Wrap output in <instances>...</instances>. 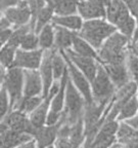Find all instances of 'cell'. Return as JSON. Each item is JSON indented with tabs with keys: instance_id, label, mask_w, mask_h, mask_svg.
Wrapping results in <instances>:
<instances>
[{
	"instance_id": "cell-19",
	"label": "cell",
	"mask_w": 138,
	"mask_h": 148,
	"mask_svg": "<svg viewBox=\"0 0 138 148\" xmlns=\"http://www.w3.org/2000/svg\"><path fill=\"white\" fill-rule=\"evenodd\" d=\"M71 49L74 53H78L80 56H84V57H88V58H93L96 59L98 61V55H97V51L92 47L85 39H83L82 37L79 36L78 33H75L73 38V44H72Z\"/></svg>"
},
{
	"instance_id": "cell-37",
	"label": "cell",
	"mask_w": 138,
	"mask_h": 148,
	"mask_svg": "<svg viewBox=\"0 0 138 148\" xmlns=\"http://www.w3.org/2000/svg\"><path fill=\"white\" fill-rule=\"evenodd\" d=\"M22 1H24V0H0V10L3 12L5 9L16 6V4H18Z\"/></svg>"
},
{
	"instance_id": "cell-27",
	"label": "cell",
	"mask_w": 138,
	"mask_h": 148,
	"mask_svg": "<svg viewBox=\"0 0 138 148\" xmlns=\"http://www.w3.org/2000/svg\"><path fill=\"white\" fill-rule=\"evenodd\" d=\"M43 99L44 98L42 96H36V97H30V98L23 97V99L21 100L18 106L16 107V109L21 110L22 112L26 113L27 115H30L33 111L41 104Z\"/></svg>"
},
{
	"instance_id": "cell-43",
	"label": "cell",
	"mask_w": 138,
	"mask_h": 148,
	"mask_svg": "<svg viewBox=\"0 0 138 148\" xmlns=\"http://www.w3.org/2000/svg\"><path fill=\"white\" fill-rule=\"evenodd\" d=\"M123 1H124V2L126 3L127 5H128V7H130V6H131L132 3H133L134 0H123Z\"/></svg>"
},
{
	"instance_id": "cell-38",
	"label": "cell",
	"mask_w": 138,
	"mask_h": 148,
	"mask_svg": "<svg viewBox=\"0 0 138 148\" xmlns=\"http://www.w3.org/2000/svg\"><path fill=\"white\" fill-rule=\"evenodd\" d=\"M125 123H128L130 127H133V129H135L136 131H137L138 130V115H135V116H133V117L125 120Z\"/></svg>"
},
{
	"instance_id": "cell-7",
	"label": "cell",
	"mask_w": 138,
	"mask_h": 148,
	"mask_svg": "<svg viewBox=\"0 0 138 148\" xmlns=\"http://www.w3.org/2000/svg\"><path fill=\"white\" fill-rule=\"evenodd\" d=\"M44 51L41 49L35 51H24L18 49L12 67L21 68L23 70H38L43 60Z\"/></svg>"
},
{
	"instance_id": "cell-14",
	"label": "cell",
	"mask_w": 138,
	"mask_h": 148,
	"mask_svg": "<svg viewBox=\"0 0 138 148\" xmlns=\"http://www.w3.org/2000/svg\"><path fill=\"white\" fill-rule=\"evenodd\" d=\"M52 49L49 51H44L43 60L39 67V72L41 75L42 82H43V98L48 96V92L50 88L54 82V77H53L52 65H51V58H52Z\"/></svg>"
},
{
	"instance_id": "cell-35",
	"label": "cell",
	"mask_w": 138,
	"mask_h": 148,
	"mask_svg": "<svg viewBox=\"0 0 138 148\" xmlns=\"http://www.w3.org/2000/svg\"><path fill=\"white\" fill-rule=\"evenodd\" d=\"M62 121V112H57V111L49 110L47 117H46V125H60Z\"/></svg>"
},
{
	"instance_id": "cell-20",
	"label": "cell",
	"mask_w": 138,
	"mask_h": 148,
	"mask_svg": "<svg viewBox=\"0 0 138 148\" xmlns=\"http://www.w3.org/2000/svg\"><path fill=\"white\" fill-rule=\"evenodd\" d=\"M54 16L55 14L53 7L51 5L47 4L44 8H42L40 10L39 14H37L34 23L32 25H30L32 31L36 33V34H39V32L46 25H48V24H50L52 22V18Z\"/></svg>"
},
{
	"instance_id": "cell-23",
	"label": "cell",
	"mask_w": 138,
	"mask_h": 148,
	"mask_svg": "<svg viewBox=\"0 0 138 148\" xmlns=\"http://www.w3.org/2000/svg\"><path fill=\"white\" fill-rule=\"evenodd\" d=\"M39 38V49L43 51H49L54 49V26L52 23L46 25L38 34Z\"/></svg>"
},
{
	"instance_id": "cell-21",
	"label": "cell",
	"mask_w": 138,
	"mask_h": 148,
	"mask_svg": "<svg viewBox=\"0 0 138 148\" xmlns=\"http://www.w3.org/2000/svg\"><path fill=\"white\" fill-rule=\"evenodd\" d=\"M69 80V72L67 70L62 75V79L60 80V88L57 92L55 94L53 99L51 100L50 103V109L53 111H57V112H62L64 107V98H66V88H67V83Z\"/></svg>"
},
{
	"instance_id": "cell-15",
	"label": "cell",
	"mask_w": 138,
	"mask_h": 148,
	"mask_svg": "<svg viewBox=\"0 0 138 148\" xmlns=\"http://www.w3.org/2000/svg\"><path fill=\"white\" fill-rule=\"evenodd\" d=\"M60 125H43L37 129L33 138L35 139L37 148H47L54 145V142L57 138V130Z\"/></svg>"
},
{
	"instance_id": "cell-8",
	"label": "cell",
	"mask_w": 138,
	"mask_h": 148,
	"mask_svg": "<svg viewBox=\"0 0 138 148\" xmlns=\"http://www.w3.org/2000/svg\"><path fill=\"white\" fill-rule=\"evenodd\" d=\"M67 57L75 64L77 68L82 72L84 75L88 78V80L91 82L94 79L95 75L97 73V69L100 63L93 58H88L84 56H80L78 53H74L71 49L64 51Z\"/></svg>"
},
{
	"instance_id": "cell-6",
	"label": "cell",
	"mask_w": 138,
	"mask_h": 148,
	"mask_svg": "<svg viewBox=\"0 0 138 148\" xmlns=\"http://www.w3.org/2000/svg\"><path fill=\"white\" fill-rule=\"evenodd\" d=\"M64 56L66 63H67L68 72H69V78L73 82V84L76 86V88L81 92L86 104H92L93 103V98H92V92H91V83L88 80L87 77L75 66L73 62L67 57L64 51H60Z\"/></svg>"
},
{
	"instance_id": "cell-12",
	"label": "cell",
	"mask_w": 138,
	"mask_h": 148,
	"mask_svg": "<svg viewBox=\"0 0 138 148\" xmlns=\"http://www.w3.org/2000/svg\"><path fill=\"white\" fill-rule=\"evenodd\" d=\"M79 16L85 20H95V18H106V6L97 0H80L78 5Z\"/></svg>"
},
{
	"instance_id": "cell-33",
	"label": "cell",
	"mask_w": 138,
	"mask_h": 148,
	"mask_svg": "<svg viewBox=\"0 0 138 148\" xmlns=\"http://www.w3.org/2000/svg\"><path fill=\"white\" fill-rule=\"evenodd\" d=\"M126 65L131 78H133L135 81H137L138 80V57H136L135 55L130 53V51H129L128 56H127Z\"/></svg>"
},
{
	"instance_id": "cell-39",
	"label": "cell",
	"mask_w": 138,
	"mask_h": 148,
	"mask_svg": "<svg viewBox=\"0 0 138 148\" xmlns=\"http://www.w3.org/2000/svg\"><path fill=\"white\" fill-rule=\"evenodd\" d=\"M16 148H37V144H36V141H35V139H32L30 141L26 142V143L22 144V145L18 146Z\"/></svg>"
},
{
	"instance_id": "cell-29",
	"label": "cell",
	"mask_w": 138,
	"mask_h": 148,
	"mask_svg": "<svg viewBox=\"0 0 138 148\" xmlns=\"http://www.w3.org/2000/svg\"><path fill=\"white\" fill-rule=\"evenodd\" d=\"M31 31H32V29H31L30 24L22 26V27L14 28L12 33V35H10V37H9L7 43H8L9 45L14 46L16 49H20V44H21L22 39L24 38V36H25L27 33L31 32Z\"/></svg>"
},
{
	"instance_id": "cell-9",
	"label": "cell",
	"mask_w": 138,
	"mask_h": 148,
	"mask_svg": "<svg viewBox=\"0 0 138 148\" xmlns=\"http://www.w3.org/2000/svg\"><path fill=\"white\" fill-rule=\"evenodd\" d=\"M3 16L8 20L9 23L12 24V28L22 27V26L30 24L31 18H32L30 8L28 6L26 0L20 2L16 6L5 9L3 12Z\"/></svg>"
},
{
	"instance_id": "cell-31",
	"label": "cell",
	"mask_w": 138,
	"mask_h": 148,
	"mask_svg": "<svg viewBox=\"0 0 138 148\" xmlns=\"http://www.w3.org/2000/svg\"><path fill=\"white\" fill-rule=\"evenodd\" d=\"M117 30L120 33H122L129 39H132L134 35V32L136 30V20L133 16H130L126 21H124L122 24H120L117 27Z\"/></svg>"
},
{
	"instance_id": "cell-47",
	"label": "cell",
	"mask_w": 138,
	"mask_h": 148,
	"mask_svg": "<svg viewBox=\"0 0 138 148\" xmlns=\"http://www.w3.org/2000/svg\"><path fill=\"white\" fill-rule=\"evenodd\" d=\"M1 88H2V86H0V92H1Z\"/></svg>"
},
{
	"instance_id": "cell-17",
	"label": "cell",
	"mask_w": 138,
	"mask_h": 148,
	"mask_svg": "<svg viewBox=\"0 0 138 148\" xmlns=\"http://www.w3.org/2000/svg\"><path fill=\"white\" fill-rule=\"evenodd\" d=\"M54 26V49L57 51H66L72 47L73 38L76 32L66 29L60 26Z\"/></svg>"
},
{
	"instance_id": "cell-5",
	"label": "cell",
	"mask_w": 138,
	"mask_h": 148,
	"mask_svg": "<svg viewBox=\"0 0 138 148\" xmlns=\"http://www.w3.org/2000/svg\"><path fill=\"white\" fill-rule=\"evenodd\" d=\"M90 83L92 98L95 103H110L117 90L102 64H99L96 75Z\"/></svg>"
},
{
	"instance_id": "cell-45",
	"label": "cell",
	"mask_w": 138,
	"mask_h": 148,
	"mask_svg": "<svg viewBox=\"0 0 138 148\" xmlns=\"http://www.w3.org/2000/svg\"><path fill=\"white\" fill-rule=\"evenodd\" d=\"M47 148H55V147H54V145H51V146H49V147H47Z\"/></svg>"
},
{
	"instance_id": "cell-26",
	"label": "cell",
	"mask_w": 138,
	"mask_h": 148,
	"mask_svg": "<svg viewBox=\"0 0 138 148\" xmlns=\"http://www.w3.org/2000/svg\"><path fill=\"white\" fill-rule=\"evenodd\" d=\"M138 114V97L136 94L134 97L127 102L126 104L122 107L120 110V113L117 117L118 121H125L129 118L133 117V116Z\"/></svg>"
},
{
	"instance_id": "cell-41",
	"label": "cell",
	"mask_w": 138,
	"mask_h": 148,
	"mask_svg": "<svg viewBox=\"0 0 138 148\" xmlns=\"http://www.w3.org/2000/svg\"><path fill=\"white\" fill-rule=\"evenodd\" d=\"M121 148H138V141L131 142V143L128 144H122Z\"/></svg>"
},
{
	"instance_id": "cell-28",
	"label": "cell",
	"mask_w": 138,
	"mask_h": 148,
	"mask_svg": "<svg viewBox=\"0 0 138 148\" xmlns=\"http://www.w3.org/2000/svg\"><path fill=\"white\" fill-rule=\"evenodd\" d=\"M16 51H18L16 47L9 45L8 43L2 46V49H0V64L6 69H9L10 67H12Z\"/></svg>"
},
{
	"instance_id": "cell-11",
	"label": "cell",
	"mask_w": 138,
	"mask_h": 148,
	"mask_svg": "<svg viewBox=\"0 0 138 148\" xmlns=\"http://www.w3.org/2000/svg\"><path fill=\"white\" fill-rule=\"evenodd\" d=\"M25 81H24L23 97L30 98L36 96L43 97V82L39 70H24Z\"/></svg>"
},
{
	"instance_id": "cell-48",
	"label": "cell",
	"mask_w": 138,
	"mask_h": 148,
	"mask_svg": "<svg viewBox=\"0 0 138 148\" xmlns=\"http://www.w3.org/2000/svg\"><path fill=\"white\" fill-rule=\"evenodd\" d=\"M137 132H138V130H137Z\"/></svg>"
},
{
	"instance_id": "cell-42",
	"label": "cell",
	"mask_w": 138,
	"mask_h": 148,
	"mask_svg": "<svg viewBox=\"0 0 138 148\" xmlns=\"http://www.w3.org/2000/svg\"><path fill=\"white\" fill-rule=\"evenodd\" d=\"M7 129H8V127H7L6 123H5L4 121H1V123H0V136H1Z\"/></svg>"
},
{
	"instance_id": "cell-2",
	"label": "cell",
	"mask_w": 138,
	"mask_h": 148,
	"mask_svg": "<svg viewBox=\"0 0 138 148\" xmlns=\"http://www.w3.org/2000/svg\"><path fill=\"white\" fill-rule=\"evenodd\" d=\"M116 31H118L116 26L108 23L104 18H95L84 22L78 34L92 47L98 51L103 42Z\"/></svg>"
},
{
	"instance_id": "cell-44",
	"label": "cell",
	"mask_w": 138,
	"mask_h": 148,
	"mask_svg": "<svg viewBox=\"0 0 138 148\" xmlns=\"http://www.w3.org/2000/svg\"><path fill=\"white\" fill-rule=\"evenodd\" d=\"M2 18H3V12H1V10H0V20H1Z\"/></svg>"
},
{
	"instance_id": "cell-32",
	"label": "cell",
	"mask_w": 138,
	"mask_h": 148,
	"mask_svg": "<svg viewBox=\"0 0 138 148\" xmlns=\"http://www.w3.org/2000/svg\"><path fill=\"white\" fill-rule=\"evenodd\" d=\"M10 112V105H9V98L5 88L2 86L0 92V123L5 119L7 114Z\"/></svg>"
},
{
	"instance_id": "cell-10",
	"label": "cell",
	"mask_w": 138,
	"mask_h": 148,
	"mask_svg": "<svg viewBox=\"0 0 138 148\" xmlns=\"http://www.w3.org/2000/svg\"><path fill=\"white\" fill-rule=\"evenodd\" d=\"M106 12L108 22L116 26V28L132 16L128 5L123 0H112L110 4L106 7Z\"/></svg>"
},
{
	"instance_id": "cell-40",
	"label": "cell",
	"mask_w": 138,
	"mask_h": 148,
	"mask_svg": "<svg viewBox=\"0 0 138 148\" xmlns=\"http://www.w3.org/2000/svg\"><path fill=\"white\" fill-rule=\"evenodd\" d=\"M129 51H130V53L135 55L136 57H138V40L136 42H134V43H131Z\"/></svg>"
},
{
	"instance_id": "cell-30",
	"label": "cell",
	"mask_w": 138,
	"mask_h": 148,
	"mask_svg": "<svg viewBox=\"0 0 138 148\" xmlns=\"http://www.w3.org/2000/svg\"><path fill=\"white\" fill-rule=\"evenodd\" d=\"M20 49L24 51H35L39 49V38L35 32H29L24 36L20 44Z\"/></svg>"
},
{
	"instance_id": "cell-4",
	"label": "cell",
	"mask_w": 138,
	"mask_h": 148,
	"mask_svg": "<svg viewBox=\"0 0 138 148\" xmlns=\"http://www.w3.org/2000/svg\"><path fill=\"white\" fill-rule=\"evenodd\" d=\"M24 81H25V74L23 69L18 67H10L7 69L6 77L2 86L5 88L8 95L10 111L16 109L21 100L23 99Z\"/></svg>"
},
{
	"instance_id": "cell-36",
	"label": "cell",
	"mask_w": 138,
	"mask_h": 148,
	"mask_svg": "<svg viewBox=\"0 0 138 148\" xmlns=\"http://www.w3.org/2000/svg\"><path fill=\"white\" fill-rule=\"evenodd\" d=\"M55 148H73L70 138H60L57 137L54 142Z\"/></svg>"
},
{
	"instance_id": "cell-24",
	"label": "cell",
	"mask_w": 138,
	"mask_h": 148,
	"mask_svg": "<svg viewBox=\"0 0 138 148\" xmlns=\"http://www.w3.org/2000/svg\"><path fill=\"white\" fill-rule=\"evenodd\" d=\"M51 65H52V71L54 80L60 81L62 79V75L67 70V63L64 60V56L57 49H53L52 58H51Z\"/></svg>"
},
{
	"instance_id": "cell-13",
	"label": "cell",
	"mask_w": 138,
	"mask_h": 148,
	"mask_svg": "<svg viewBox=\"0 0 138 148\" xmlns=\"http://www.w3.org/2000/svg\"><path fill=\"white\" fill-rule=\"evenodd\" d=\"M103 67L117 90L121 88L130 81L131 76L129 74L126 63L103 65Z\"/></svg>"
},
{
	"instance_id": "cell-16",
	"label": "cell",
	"mask_w": 138,
	"mask_h": 148,
	"mask_svg": "<svg viewBox=\"0 0 138 148\" xmlns=\"http://www.w3.org/2000/svg\"><path fill=\"white\" fill-rule=\"evenodd\" d=\"M32 139L34 138L29 134L16 132L7 129L0 136V148H16Z\"/></svg>"
},
{
	"instance_id": "cell-34",
	"label": "cell",
	"mask_w": 138,
	"mask_h": 148,
	"mask_svg": "<svg viewBox=\"0 0 138 148\" xmlns=\"http://www.w3.org/2000/svg\"><path fill=\"white\" fill-rule=\"evenodd\" d=\"M26 1H27L28 6L30 8L31 14H32L30 22V25H32L34 23L37 14H39L42 8H44L47 5V2H46V0H26Z\"/></svg>"
},
{
	"instance_id": "cell-22",
	"label": "cell",
	"mask_w": 138,
	"mask_h": 148,
	"mask_svg": "<svg viewBox=\"0 0 138 148\" xmlns=\"http://www.w3.org/2000/svg\"><path fill=\"white\" fill-rule=\"evenodd\" d=\"M116 138H117V142L119 143L128 144L138 141V132L125 121H120Z\"/></svg>"
},
{
	"instance_id": "cell-46",
	"label": "cell",
	"mask_w": 138,
	"mask_h": 148,
	"mask_svg": "<svg viewBox=\"0 0 138 148\" xmlns=\"http://www.w3.org/2000/svg\"><path fill=\"white\" fill-rule=\"evenodd\" d=\"M136 82H137V97H138V80Z\"/></svg>"
},
{
	"instance_id": "cell-1",
	"label": "cell",
	"mask_w": 138,
	"mask_h": 148,
	"mask_svg": "<svg viewBox=\"0 0 138 148\" xmlns=\"http://www.w3.org/2000/svg\"><path fill=\"white\" fill-rule=\"evenodd\" d=\"M129 38L116 31L103 42L100 49L97 51L98 62L102 65L122 64L126 63L129 51Z\"/></svg>"
},
{
	"instance_id": "cell-49",
	"label": "cell",
	"mask_w": 138,
	"mask_h": 148,
	"mask_svg": "<svg viewBox=\"0 0 138 148\" xmlns=\"http://www.w3.org/2000/svg\"><path fill=\"white\" fill-rule=\"evenodd\" d=\"M137 115H138V114H137Z\"/></svg>"
},
{
	"instance_id": "cell-25",
	"label": "cell",
	"mask_w": 138,
	"mask_h": 148,
	"mask_svg": "<svg viewBox=\"0 0 138 148\" xmlns=\"http://www.w3.org/2000/svg\"><path fill=\"white\" fill-rule=\"evenodd\" d=\"M70 140L72 142L73 148H81V145L84 144V142H85V129H84L83 118H81L77 123L72 125Z\"/></svg>"
},
{
	"instance_id": "cell-3",
	"label": "cell",
	"mask_w": 138,
	"mask_h": 148,
	"mask_svg": "<svg viewBox=\"0 0 138 148\" xmlns=\"http://www.w3.org/2000/svg\"><path fill=\"white\" fill-rule=\"evenodd\" d=\"M86 102L81 95V92L74 86L69 78L66 88V98H64V107L62 111V120L71 125L77 123L83 118Z\"/></svg>"
},
{
	"instance_id": "cell-18",
	"label": "cell",
	"mask_w": 138,
	"mask_h": 148,
	"mask_svg": "<svg viewBox=\"0 0 138 148\" xmlns=\"http://www.w3.org/2000/svg\"><path fill=\"white\" fill-rule=\"evenodd\" d=\"M51 23L55 26H60V27L69 29V30L73 31V32L78 33L82 29L84 21H83V18L79 14H71V16H54Z\"/></svg>"
}]
</instances>
